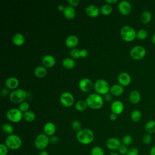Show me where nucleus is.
<instances>
[{
    "instance_id": "obj_1",
    "label": "nucleus",
    "mask_w": 155,
    "mask_h": 155,
    "mask_svg": "<svg viewBox=\"0 0 155 155\" xmlns=\"http://www.w3.org/2000/svg\"><path fill=\"white\" fill-rule=\"evenodd\" d=\"M76 137L80 143L82 145H88L93 141L94 135L90 129L82 128L77 132Z\"/></svg>"
},
{
    "instance_id": "obj_2",
    "label": "nucleus",
    "mask_w": 155,
    "mask_h": 155,
    "mask_svg": "<svg viewBox=\"0 0 155 155\" xmlns=\"http://www.w3.org/2000/svg\"><path fill=\"white\" fill-rule=\"evenodd\" d=\"M88 107L92 109H99L104 104V100L102 96L97 93H91L86 99Z\"/></svg>"
},
{
    "instance_id": "obj_3",
    "label": "nucleus",
    "mask_w": 155,
    "mask_h": 155,
    "mask_svg": "<svg viewBox=\"0 0 155 155\" xmlns=\"http://www.w3.org/2000/svg\"><path fill=\"white\" fill-rule=\"evenodd\" d=\"M5 144L8 148V149L16 150L21 147L22 140L18 135L12 134L8 135L5 138Z\"/></svg>"
},
{
    "instance_id": "obj_4",
    "label": "nucleus",
    "mask_w": 155,
    "mask_h": 155,
    "mask_svg": "<svg viewBox=\"0 0 155 155\" xmlns=\"http://www.w3.org/2000/svg\"><path fill=\"white\" fill-rule=\"evenodd\" d=\"M120 34L123 40L126 42H131L136 38L137 33L133 27L125 25L120 29Z\"/></svg>"
},
{
    "instance_id": "obj_5",
    "label": "nucleus",
    "mask_w": 155,
    "mask_h": 155,
    "mask_svg": "<svg viewBox=\"0 0 155 155\" xmlns=\"http://www.w3.org/2000/svg\"><path fill=\"white\" fill-rule=\"evenodd\" d=\"M27 92L22 89H16L10 94V100L15 104H21L25 99Z\"/></svg>"
},
{
    "instance_id": "obj_6",
    "label": "nucleus",
    "mask_w": 155,
    "mask_h": 155,
    "mask_svg": "<svg viewBox=\"0 0 155 155\" xmlns=\"http://www.w3.org/2000/svg\"><path fill=\"white\" fill-rule=\"evenodd\" d=\"M94 88L96 93L105 95L108 93L110 87L108 82L104 79H98L94 84Z\"/></svg>"
},
{
    "instance_id": "obj_7",
    "label": "nucleus",
    "mask_w": 155,
    "mask_h": 155,
    "mask_svg": "<svg viewBox=\"0 0 155 155\" xmlns=\"http://www.w3.org/2000/svg\"><path fill=\"white\" fill-rule=\"evenodd\" d=\"M50 137L45 134H38L35 140V146L39 150H45L50 143Z\"/></svg>"
},
{
    "instance_id": "obj_8",
    "label": "nucleus",
    "mask_w": 155,
    "mask_h": 155,
    "mask_svg": "<svg viewBox=\"0 0 155 155\" xmlns=\"http://www.w3.org/2000/svg\"><path fill=\"white\" fill-rule=\"evenodd\" d=\"M6 117L8 120L17 123L23 118V113L19 108H12L7 111Z\"/></svg>"
},
{
    "instance_id": "obj_9",
    "label": "nucleus",
    "mask_w": 155,
    "mask_h": 155,
    "mask_svg": "<svg viewBox=\"0 0 155 155\" xmlns=\"http://www.w3.org/2000/svg\"><path fill=\"white\" fill-rule=\"evenodd\" d=\"M146 54L145 48L140 45H136L133 47L130 50L131 57L135 60H140L144 58Z\"/></svg>"
},
{
    "instance_id": "obj_10",
    "label": "nucleus",
    "mask_w": 155,
    "mask_h": 155,
    "mask_svg": "<svg viewBox=\"0 0 155 155\" xmlns=\"http://www.w3.org/2000/svg\"><path fill=\"white\" fill-rule=\"evenodd\" d=\"M59 99L61 104L65 107H71L74 101L73 94L68 91H65L62 93Z\"/></svg>"
},
{
    "instance_id": "obj_11",
    "label": "nucleus",
    "mask_w": 155,
    "mask_h": 155,
    "mask_svg": "<svg viewBox=\"0 0 155 155\" xmlns=\"http://www.w3.org/2000/svg\"><path fill=\"white\" fill-rule=\"evenodd\" d=\"M121 143H122L121 141L118 138L110 137L107 140L105 143V145L108 150L114 151L117 150H118V149L121 145Z\"/></svg>"
},
{
    "instance_id": "obj_12",
    "label": "nucleus",
    "mask_w": 155,
    "mask_h": 155,
    "mask_svg": "<svg viewBox=\"0 0 155 155\" xmlns=\"http://www.w3.org/2000/svg\"><path fill=\"white\" fill-rule=\"evenodd\" d=\"M92 81L87 78L81 79L79 82V87L83 92L90 91L93 87Z\"/></svg>"
},
{
    "instance_id": "obj_13",
    "label": "nucleus",
    "mask_w": 155,
    "mask_h": 155,
    "mask_svg": "<svg viewBox=\"0 0 155 155\" xmlns=\"http://www.w3.org/2000/svg\"><path fill=\"white\" fill-rule=\"evenodd\" d=\"M118 10L122 15H128L131 12V5L127 1H121L118 5Z\"/></svg>"
},
{
    "instance_id": "obj_14",
    "label": "nucleus",
    "mask_w": 155,
    "mask_h": 155,
    "mask_svg": "<svg viewBox=\"0 0 155 155\" xmlns=\"http://www.w3.org/2000/svg\"><path fill=\"white\" fill-rule=\"evenodd\" d=\"M124 106L123 103L119 100H116L113 101L111 104V110L112 113L116 114H120L124 111Z\"/></svg>"
},
{
    "instance_id": "obj_15",
    "label": "nucleus",
    "mask_w": 155,
    "mask_h": 155,
    "mask_svg": "<svg viewBox=\"0 0 155 155\" xmlns=\"http://www.w3.org/2000/svg\"><path fill=\"white\" fill-rule=\"evenodd\" d=\"M118 82L122 86L128 85L131 81L130 74L126 72H121L117 77Z\"/></svg>"
},
{
    "instance_id": "obj_16",
    "label": "nucleus",
    "mask_w": 155,
    "mask_h": 155,
    "mask_svg": "<svg viewBox=\"0 0 155 155\" xmlns=\"http://www.w3.org/2000/svg\"><path fill=\"white\" fill-rule=\"evenodd\" d=\"M85 13L86 14L91 18H95L99 16L100 12V10L99 8L93 4L89 5L85 8Z\"/></svg>"
},
{
    "instance_id": "obj_17",
    "label": "nucleus",
    "mask_w": 155,
    "mask_h": 155,
    "mask_svg": "<svg viewBox=\"0 0 155 155\" xmlns=\"http://www.w3.org/2000/svg\"><path fill=\"white\" fill-rule=\"evenodd\" d=\"M79 43V39L76 35H70L65 39V45L68 48H74Z\"/></svg>"
},
{
    "instance_id": "obj_18",
    "label": "nucleus",
    "mask_w": 155,
    "mask_h": 155,
    "mask_svg": "<svg viewBox=\"0 0 155 155\" xmlns=\"http://www.w3.org/2000/svg\"><path fill=\"white\" fill-rule=\"evenodd\" d=\"M42 62L45 67L50 68L55 65L56 60L53 56L50 54H46L42 58Z\"/></svg>"
},
{
    "instance_id": "obj_19",
    "label": "nucleus",
    "mask_w": 155,
    "mask_h": 155,
    "mask_svg": "<svg viewBox=\"0 0 155 155\" xmlns=\"http://www.w3.org/2000/svg\"><path fill=\"white\" fill-rule=\"evenodd\" d=\"M19 84V80L15 77H10L7 78L5 82V85L6 87L8 89L16 90Z\"/></svg>"
},
{
    "instance_id": "obj_20",
    "label": "nucleus",
    "mask_w": 155,
    "mask_h": 155,
    "mask_svg": "<svg viewBox=\"0 0 155 155\" xmlns=\"http://www.w3.org/2000/svg\"><path fill=\"white\" fill-rule=\"evenodd\" d=\"M56 126L51 122H47L44 126V134L48 136H52L56 132Z\"/></svg>"
},
{
    "instance_id": "obj_21",
    "label": "nucleus",
    "mask_w": 155,
    "mask_h": 155,
    "mask_svg": "<svg viewBox=\"0 0 155 155\" xmlns=\"http://www.w3.org/2000/svg\"><path fill=\"white\" fill-rule=\"evenodd\" d=\"M63 14L67 19H72L76 15V11L73 7H71V5H67L65 7Z\"/></svg>"
},
{
    "instance_id": "obj_22",
    "label": "nucleus",
    "mask_w": 155,
    "mask_h": 155,
    "mask_svg": "<svg viewBox=\"0 0 155 155\" xmlns=\"http://www.w3.org/2000/svg\"><path fill=\"white\" fill-rule=\"evenodd\" d=\"M124 89L123 86L120 84H114L113 85L110 89V93L114 96H118L121 95L124 93Z\"/></svg>"
},
{
    "instance_id": "obj_23",
    "label": "nucleus",
    "mask_w": 155,
    "mask_h": 155,
    "mask_svg": "<svg viewBox=\"0 0 155 155\" xmlns=\"http://www.w3.org/2000/svg\"><path fill=\"white\" fill-rule=\"evenodd\" d=\"M12 42L15 45L21 46L25 42L24 36L20 33H15L12 38Z\"/></svg>"
},
{
    "instance_id": "obj_24",
    "label": "nucleus",
    "mask_w": 155,
    "mask_h": 155,
    "mask_svg": "<svg viewBox=\"0 0 155 155\" xmlns=\"http://www.w3.org/2000/svg\"><path fill=\"white\" fill-rule=\"evenodd\" d=\"M62 65L65 69L70 70L74 67L75 61L73 58H65L63 59L62 62Z\"/></svg>"
},
{
    "instance_id": "obj_25",
    "label": "nucleus",
    "mask_w": 155,
    "mask_h": 155,
    "mask_svg": "<svg viewBox=\"0 0 155 155\" xmlns=\"http://www.w3.org/2000/svg\"><path fill=\"white\" fill-rule=\"evenodd\" d=\"M129 100L132 104H134L139 103L140 100V94L139 92L137 90L132 91L130 93Z\"/></svg>"
},
{
    "instance_id": "obj_26",
    "label": "nucleus",
    "mask_w": 155,
    "mask_h": 155,
    "mask_svg": "<svg viewBox=\"0 0 155 155\" xmlns=\"http://www.w3.org/2000/svg\"><path fill=\"white\" fill-rule=\"evenodd\" d=\"M47 68L44 66H38L34 70L35 75L39 78H44L47 74Z\"/></svg>"
},
{
    "instance_id": "obj_27",
    "label": "nucleus",
    "mask_w": 155,
    "mask_h": 155,
    "mask_svg": "<svg viewBox=\"0 0 155 155\" xmlns=\"http://www.w3.org/2000/svg\"><path fill=\"white\" fill-rule=\"evenodd\" d=\"M23 118L25 121L28 122H31L35 120L36 115L33 111L28 110L23 113Z\"/></svg>"
},
{
    "instance_id": "obj_28",
    "label": "nucleus",
    "mask_w": 155,
    "mask_h": 155,
    "mask_svg": "<svg viewBox=\"0 0 155 155\" xmlns=\"http://www.w3.org/2000/svg\"><path fill=\"white\" fill-rule=\"evenodd\" d=\"M145 131L148 134H153L155 133V120H150L147 122L145 126Z\"/></svg>"
},
{
    "instance_id": "obj_29",
    "label": "nucleus",
    "mask_w": 155,
    "mask_h": 155,
    "mask_svg": "<svg viewBox=\"0 0 155 155\" xmlns=\"http://www.w3.org/2000/svg\"><path fill=\"white\" fill-rule=\"evenodd\" d=\"M152 15L151 13L148 11H145L143 12L140 16L141 22L143 24H148L151 20Z\"/></svg>"
},
{
    "instance_id": "obj_30",
    "label": "nucleus",
    "mask_w": 155,
    "mask_h": 155,
    "mask_svg": "<svg viewBox=\"0 0 155 155\" xmlns=\"http://www.w3.org/2000/svg\"><path fill=\"white\" fill-rule=\"evenodd\" d=\"M113 10V8L110 4H105L102 5L100 9V12L103 15H110Z\"/></svg>"
},
{
    "instance_id": "obj_31",
    "label": "nucleus",
    "mask_w": 155,
    "mask_h": 155,
    "mask_svg": "<svg viewBox=\"0 0 155 155\" xmlns=\"http://www.w3.org/2000/svg\"><path fill=\"white\" fill-rule=\"evenodd\" d=\"M87 104L86 101L79 100L75 104V108L80 111H84L87 107Z\"/></svg>"
},
{
    "instance_id": "obj_32",
    "label": "nucleus",
    "mask_w": 155,
    "mask_h": 155,
    "mask_svg": "<svg viewBox=\"0 0 155 155\" xmlns=\"http://www.w3.org/2000/svg\"><path fill=\"white\" fill-rule=\"evenodd\" d=\"M2 130L6 134L10 135V134H13V133L14 131V128H13V127L11 124H8V123H5L2 125Z\"/></svg>"
},
{
    "instance_id": "obj_33",
    "label": "nucleus",
    "mask_w": 155,
    "mask_h": 155,
    "mask_svg": "<svg viewBox=\"0 0 155 155\" xmlns=\"http://www.w3.org/2000/svg\"><path fill=\"white\" fill-rule=\"evenodd\" d=\"M142 117V114L138 110H133L131 113V119L133 122H139Z\"/></svg>"
},
{
    "instance_id": "obj_34",
    "label": "nucleus",
    "mask_w": 155,
    "mask_h": 155,
    "mask_svg": "<svg viewBox=\"0 0 155 155\" xmlns=\"http://www.w3.org/2000/svg\"><path fill=\"white\" fill-rule=\"evenodd\" d=\"M90 154L91 155H105L104 150L99 146L93 147L91 150Z\"/></svg>"
},
{
    "instance_id": "obj_35",
    "label": "nucleus",
    "mask_w": 155,
    "mask_h": 155,
    "mask_svg": "<svg viewBox=\"0 0 155 155\" xmlns=\"http://www.w3.org/2000/svg\"><path fill=\"white\" fill-rule=\"evenodd\" d=\"M133 142V138L130 135H125L122 139V145L128 147Z\"/></svg>"
},
{
    "instance_id": "obj_36",
    "label": "nucleus",
    "mask_w": 155,
    "mask_h": 155,
    "mask_svg": "<svg viewBox=\"0 0 155 155\" xmlns=\"http://www.w3.org/2000/svg\"><path fill=\"white\" fill-rule=\"evenodd\" d=\"M147 36H148V33L147 30L143 28L139 30L136 34V37L140 40H144L147 38Z\"/></svg>"
},
{
    "instance_id": "obj_37",
    "label": "nucleus",
    "mask_w": 155,
    "mask_h": 155,
    "mask_svg": "<svg viewBox=\"0 0 155 155\" xmlns=\"http://www.w3.org/2000/svg\"><path fill=\"white\" fill-rule=\"evenodd\" d=\"M70 54L71 58L74 59H78L81 58V50H79L76 48H71L70 51Z\"/></svg>"
},
{
    "instance_id": "obj_38",
    "label": "nucleus",
    "mask_w": 155,
    "mask_h": 155,
    "mask_svg": "<svg viewBox=\"0 0 155 155\" xmlns=\"http://www.w3.org/2000/svg\"><path fill=\"white\" fill-rule=\"evenodd\" d=\"M71 127L73 130L78 132L82 129V124L78 120H74L71 123Z\"/></svg>"
},
{
    "instance_id": "obj_39",
    "label": "nucleus",
    "mask_w": 155,
    "mask_h": 155,
    "mask_svg": "<svg viewBox=\"0 0 155 155\" xmlns=\"http://www.w3.org/2000/svg\"><path fill=\"white\" fill-rule=\"evenodd\" d=\"M142 142L145 145L150 144L152 142V136L150 134H145L142 137Z\"/></svg>"
},
{
    "instance_id": "obj_40",
    "label": "nucleus",
    "mask_w": 155,
    "mask_h": 155,
    "mask_svg": "<svg viewBox=\"0 0 155 155\" xmlns=\"http://www.w3.org/2000/svg\"><path fill=\"white\" fill-rule=\"evenodd\" d=\"M29 108V104L27 102H22V103L19 104V109L22 113H25V111H28Z\"/></svg>"
},
{
    "instance_id": "obj_41",
    "label": "nucleus",
    "mask_w": 155,
    "mask_h": 155,
    "mask_svg": "<svg viewBox=\"0 0 155 155\" xmlns=\"http://www.w3.org/2000/svg\"><path fill=\"white\" fill-rule=\"evenodd\" d=\"M8 152V148L5 143L0 144V155H7Z\"/></svg>"
},
{
    "instance_id": "obj_42",
    "label": "nucleus",
    "mask_w": 155,
    "mask_h": 155,
    "mask_svg": "<svg viewBox=\"0 0 155 155\" xmlns=\"http://www.w3.org/2000/svg\"><path fill=\"white\" fill-rule=\"evenodd\" d=\"M126 155H139V150L136 147H131L128 149Z\"/></svg>"
},
{
    "instance_id": "obj_43",
    "label": "nucleus",
    "mask_w": 155,
    "mask_h": 155,
    "mask_svg": "<svg viewBox=\"0 0 155 155\" xmlns=\"http://www.w3.org/2000/svg\"><path fill=\"white\" fill-rule=\"evenodd\" d=\"M128 150V149L127 147H126L124 145H121L120 147H119V148L118 149L119 153L120 154H122V155H124V154L126 155Z\"/></svg>"
},
{
    "instance_id": "obj_44",
    "label": "nucleus",
    "mask_w": 155,
    "mask_h": 155,
    "mask_svg": "<svg viewBox=\"0 0 155 155\" xmlns=\"http://www.w3.org/2000/svg\"><path fill=\"white\" fill-rule=\"evenodd\" d=\"M59 137L56 136H52L50 137V142L51 143H53V144H56V143H58L59 142Z\"/></svg>"
},
{
    "instance_id": "obj_45",
    "label": "nucleus",
    "mask_w": 155,
    "mask_h": 155,
    "mask_svg": "<svg viewBox=\"0 0 155 155\" xmlns=\"http://www.w3.org/2000/svg\"><path fill=\"white\" fill-rule=\"evenodd\" d=\"M68 2L71 7H76L79 4V0H68Z\"/></svg>"
},
{
    "instance_id": "obj_46",
    "label": "nucleus",
    "mask_w": 155,
    "mask_h": 155,
    "mask_svg": "<svg viewBox=\"0 0 155 155\" xmlns=\"http://www.w3.org/2000/svg\"><path fill=\"white\" fill-rule=\"evenodd\" d=\"M88 54V51L86 49L81 50V58H86Z\"/></svg>"
},
{
    "instance_id": "obj_47",
    "label": "nucleus",
    "mask_w": 155,
    "mask_h": 155,
    "mask_svg": "<svg viewBox=\"0 0 155 155\" xmlns=\"http://www.w3.org/2000/svg\"><path fill=\"white\" fill-rule=\"evenodd\" d=\"M8 88H2V90H1V95L3 96V97H6L8 94Z\"/></svg>"
},
{
    "instance_id": "obj_48",
    "label": "nucleus",
    "mask_w": 155,
    "mask_h": 155,
    "mask_svg": "<svg viewBox=\"0 0 155 155\" xmlns=\"http://www.w3.org/2000/svg\"><path fill=\"white\" fill-rule=\"evenodd\" d=\"M104 99L105 101H110L112 99V96H111V93H107L106 94L104 95Z\"/></svg>"
},
{
    "instance_id": "obj_49",
    "label": "nucleus",
    "mask_w": 155,
    "mask_h": 155,
    "mask_svg": "<svg viewBox=\"0 0 155 155\" xmlns=\"http://www.w3.org/2000/svg\"><path fill=\"white\" fill-rule=\"evenodd\" d=\"M110 119L112 121H114L117 119V114H116L115 113H111L110 115Z\"/></svg>"
},
{
    "instance_id": "obj_50",
    "label": "nucleus",
    "mask_w": 155,
    "mask_h": 155,
    "mask_svg": "<svg viewBox=\"0 0 155 155\" xmlns=\"http://www.w3.org/2000/svg\"><path fill=\"white\" fill-rule=\"evenodd\" d=\"M105 2L107 3V4H115L116 2H117V0H105Z\"/></svg>"
},
{
    "instance_id": "obj_51",
    "label": "nucleus",
    "mask_w": 155,
    "mask_h": 155,
    "mask_svg": "<svg viewBox=\"0 0 155 155\" xmlns=\"http://www.w3.org/2000/svg\"><path fill=\"white\" fill-rule=\"evenodd\" d=\"M39 155H49V153L47 150H41L40 151Z\"/></svg>"
},
{
    "instance_id": "obj_52",
    "label": "nucleus",
    "mask_w": 155,
    "mask_h": 155,
    "mask_svg": "<svg viewBox=\"0 0 155 155\" xmlns=\"http://www.w3.org/2000/svg\"><path fill=\"white\" fill-rule=\"evenodd\" d=\"M150 155H155V145H154L150 151Z\"/></svg>"
},
{
    "instance_id": "obj_53",
    "label": "nucleus",
    "mask_w": 155,
    "mask_h": 155,
    "mask_svg": "<svg viewBox=\"0 0 155 155\" xmlns=\"http://www.w3.org/2000/svg\"><path fill=\"white\" fill-rule=\"evenodd\" d=\"M64 8H65V7H64V6H63L62 5H61V4L59 5L58 6V9L59 11H62V12H63L64 10Z\"/></svg>"
},
{
    "instance_id": "obj_54",
    "label": "nucleus",
    "mask_w": 155,
    "mask_h": 155,
    "mask_svg": "<svg viewBox=\"0 0 155 155\" xmlns=\"http://www.w3.org/2000/svg\"><path fill=\"white\" fill-rule=\"evenodd\" d=\"M109 155H120L119 154V153H117V152H116V151H112V152H111L110 153V154Z\"/></svg>"
},
{
    "instance_id": "obj_55",
    "label": "nucleus",
    "mask_w": 155,
    "mask_h": 155,
    "mask_svg": "<svg viewBox=\"0 0 155 155\" xmlns=\"http://www.w3.org/2000/svg\"><path fill=\"white\" fill-rule=\"evenodd\" d=\"M151 41L154 44H155V34H154L151 38Z\"/></svg>"
},
{
    "instance_id": "obj_56",
    "label": "nucleus",
    "mask_w": 155,
    "mask_h": 155,
    "mask_svg": "<svg viewBox=\"0 0 155 155\" xmlns=\"http://www.w3.org/2000/svg\"><path fill=\"white\" fill-rule=\"evenodd\" d=\"M143 155H148V154H143Z\"/></svg>"
}]
</instances>
